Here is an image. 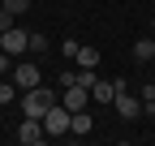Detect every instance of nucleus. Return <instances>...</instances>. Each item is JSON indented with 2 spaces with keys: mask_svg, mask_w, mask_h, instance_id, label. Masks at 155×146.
Listing matches in <instances>:
<instances>
[{
  "mask_svg": "<svg viewBox=\"0 0 155 146\" xmlns=\"http://www.w3.org/2000/svg\"><path fill=\"white\" fill-rule=\"evenodd\" d=\"M61 99L56 90H48V86H30V90H22L17 95V103H22V116H35V120H43V112Z\"/></svg>",
  "mask_w": 155,
  "mask_h": 146,
  "instance_id": "obj_1",
  "label": "nucleus"
},
{
  "mask_svg": "<svg viewBox=\"0 0 155 146\" xmlns=\"http://www.w3.org/2000/svg\"><path fill=\"white\" fill-rule=\"evenodd\" d=\"M69 107L61 103V99H56L52 107H48V112H43V133H52V138H61V133H69Z\"/></svg>",
  "mask_w": 155,
  "mask_h": 146,
  "instance_id": "obj_2",
  "label": "nucleus"
},
{
  "mask_svg": "<svg viewBox=\"0 0 155 146\" xmlns=\"http://www.w3.org/2000/svg\"><path fill=\"white\" fill-rule=\"evenodd\" d=\"M26 43H30V34H26V30H17V26L0 30V47L9 52V56H26Z\"/></svg>",
  "mask_w": 155,
  "mask_h": 146,
  "instance_id": "obj_3",
  "label": "nucleus"
},
{
  "mask_svg": "<svg viewBox=\"0 0 155 146\" xmlns=\"http://www.w3.org/2000/svg\"><path fill=\"white\" fill-rule=\"evenodd\" d=\"M112 107H116V116H121V120H138V116H142V99L129 95V90H121V95L112 99Z\"/></svg>",
  "mask_w": 155,
  "mask_h": 146,
  "instance_id": "obj_4",
  "label": "nucleus"
},
{
  "mask_svg": "<svg viewBox=\"0 0 155 146\" xmlns=\"http://www.w3.org/2000/svg\"><path fill=\"white\" fill-rule=\"evenodd\" d=\"M48 133H43V120H35V116H22V125H17V142L22 146H39Z\"/></svg>",
  "mask_w": 155,
  "mask_h": 146,
  "instance_id": "obj_5",
  "label": "nucleus"
},
{
  "mask_svg": "<svg viewBox=\"0 0 155 146\" xmlns=\"http://www.w3.org/2000/svg\"><path fill=\"white\" fill-rule=\"evenodd\" d=\"M61 103L69 107V112H82V107H91V90L73 82V86H65V90H61Z\"/></svg>",
  "mask_w": 155,
  "mask_h": 146,
  "instance_id": "obj_6",
  "label": "nucleus"
},
{
  "mask_svg": "<svg viewBox=\"0 0 155 146\" xmlns=\"http://www.w3.org/2000/svg\"><path fill=\"white\" fill-rule=\"evenodd\" d=\"M39 82H43V78H39V65H13V86L17 90H30Z\"/></svg>",
  "mask_w": 155,
  "mask_h": 146,
  "instance_id": "obj_7",
  "label": "nucleus"
},
{
  "mask_svg": "<svg viewBox=\"0 0 155 146\" xmlns=\"http://www.w3.org/2000/svg\"><path fill=\"white\" fill-rule=\"evenodd\" d=\"M91 129H95V120H91V112H86V107L69 116V133H78V138H82V133H91Z\"/></svg>",
  "mask_w": 155,
  "mask_h": 146,
  "instance_id": "obj_8",
  "label": "nucleus"
},
{
  "mask_svg": "<svg viewBox=\"0 0 155 146\" xmlns=\"http://www.w3.org/2000/svg\"><path fill=\"white\" fill-rule=\"evenodd\" d=\"M112 99H116L112 82H95V86H91V103H108V107H112Z\"/></svg>",
  "mask_w": 155,
  "mask_h": 146,
  "instance_id": "obj_9",
  "label": "nucleus"
},
{
  "mask_svg": "<svg viewBox=\"0 0 155 146\" xmlns=\"http://www.w3.org/2000/svg\"><path fill=\"white\" fill-rule=\"evenodd\" d=\"M134 60H155V34H151V39H138V43H134Z\"/></svg>",
  "mask_w": 155,
  "mask_h": 146,
  "instance_id": "obj_10",
  "label": "nucleus"
},
{
  "mask_svg": "<svg viewBox=\"0 0 155 146\" xmlns=\"http://www.w3.org/2000/svg\"><path fill=\"white\" fill-rule=\"evenodd\" d=\"M78 69H95V65H99V47H78Z\"/></svg>",
  "mask_w": 155,
  "mask_h": 146,
  "instance_id": "obj_11",
  "label": "nucleus"
},
{
  "mask_svg": "<svg viewBox=\"0 0 155 146\" xmlns=\"http://www.w3.org/2000/svg\"><path fill=\"white\" fill-rule=\"evenodd\" d=\"M26 52H30V56H43V52H48V39H43V34H30V43H26Z\"/></svg>",
  "mask_w": 155,
  "mask_h": 146,
  "instance_id": "obj_12",
  "label": "nucleus"
},
{
  "mask_svg": "<svg viewBox=\"0 0 155 146\" xmlns=\"http://www.w3.org/2000/svg\"><path fill=\"white\" fill-rule=\"evenodd\" d=\"M5 103H17V86L13 82H0V107Z\"/></svg>",
  "mask_w": 155,
  "mask_h": 146,
  "instance_id": "obj_13",
  "label": "nucleus"
},
{
  "mask_svg": "<svg viewBox=\"0 0 155 146\" xmlns=\"http://www.w3.org/2000/svg\"><path fill=\"white\" fill-rule=\"evenodd\" d=\"M95 82H99V73H95V69H78V86H86V90H91Z\"/></svg>",
  "mask_w": 155,
  "mask_h": 146,
  "instance_id": "obj_14",
  "label": "nucleus"
},
{
  "mask_svg": "<svg viewBox=\"0 0 155 146\" xmlns=\"http://www.w3.org/2000/svg\"><path fill=\"white\" fill-rule=\"evenodd\" d=\"M5 9H9V13H13V17H22V13H26V9H30V0H5Z\"/></svg>",
  "mask_w": 155,
  "mask_h": 146,
  "instance_id": "obj_15",
  "label": "nucleus"
},
{
  "mask_svg": "<svg viewBox=\"0 0 155 146\" xmlns=\"http://www.w3.org/2000/svg\"><path fill=\"white\" fill-rule=\"evenodd\" d=\"M9 60H13V56H9L5 47H0V78H5V73H13V65H9Z\"/></svg>",
  "mask_w": 155,
  "mask_h": 146,
  "instance_id": "obj_16",
  "label": "nucleus"
},
{
  "mask_svg": "<svg viewBox=\"0 0 155 146\" xmlns=\"http://www.w3.org/2000/svg\"><path fill=\"white\" fill-rule=\"evenodd\" d=\"M73 82H78V69H65V73H61V90H65V86H73Z\"/></svg>",
  "mask_w": 155,
  "mask_h": 146,
  "instance_id": "obj_17",
  "label": "nucleus"
},
{
  "mask_svg": "<svg viewBox=\"0 0 155 146\" xmlns=\"http://www.w3.org/2000/svg\"><path fill=\"white\" fill-rule=\"evenodd\" d=\"M9 26H13V13H9L5 5H0V30H9Z\"/></svg>",
  "mask_w": 155,
  "mask_h": 146,
  "instance_id": "obj_18",
  "label": "nucleus"
},
{
  "mask_svg": "<svg viewBox=\"0 0 155 146\" xmlns=\"http://www.w3.org/2000/svg\"><path fill=\"white\" fill-rule=\"evenodd\" d=\"M151 34H155V17H151Z\"/></svg>",
  "mask_w": 155,
  "mask_h": 146,
  "instance_id": "obj_19",
  "label": "nucleus"
},
{
  "mask_svg": "<svg viewBox=\"0 0 155 146\" xmlns=\"http://www.w3.org/2000/svg\"><path fill=\"white\" fill-rule=\"evenodd\" d=\"M151 82H155V73H151Z\"/></svg>",
  "mask_w": 155,
  "mask_h": 146,
  "instance_id": "obj_20",
  "label": "nucleus"
},
{
  "mask_svg": "<svg viewBox=\"0 0 155 146\" xmlns=\"http://www.w3.org/2000/svg\"><path fill=\"white\" fill-rule=\"evenodd\" d=\"M0 5H5V0H0Z\"/></svg>",
  "mask_w": 155,
  "mask_h": 146,
  "instance_id": "obj_21",
  "label": "nucleus"
},
{
  "mask_svg": "<svg viewBox=\"0 0 155 146\" xmlns=\"http://www.w3.org/2000/svg\"><path fill=\"white\" fill-rule=\"evenodd\" d=\"M151 5H155V0H151Z\"/></svg>",
  "mask_w": 155,
  "mask_h": 146,
  "instance_id": "obj_22",
  "label": "nucleus"
}]
</instances>
